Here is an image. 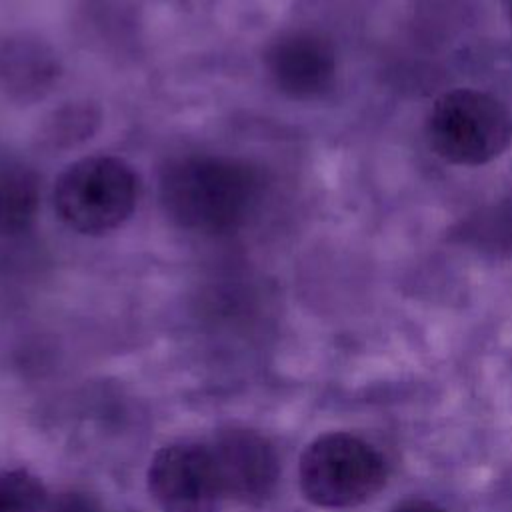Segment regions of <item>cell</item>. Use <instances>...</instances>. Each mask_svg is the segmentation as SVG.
I'll use <instances>...</instances> for the list:
<instances>
[{"mask_svg":"<svg viewBox=\"0 0 512 512\" xmlns=\"http://www.w3.org/2000/svg\"><path fill=\"white\" fill-rule=\"evenodd\" d=\"M262 194L260 172L240 158L192 154L170 162L160 178L168 218L184 230L226 234L238 230Z\"/></svg>","mask_w":512,"mask_h":512,"instance_id":"6da1fadb","label":"cell"},{"mask_svg":"<svg viewBox=\"0 0 512 512\" xmlns=\"http://www.w3.org/2000/svg\"><path fill=\"white\" fill-rule=\"evenodd\" d=\"M140 198L138 172L126 160L94 154L72 162L54 184V210L78 234L102 236L120 228Z\"/></svg>","mask_w":512,"mask_h":512,"instance_id":"7a4b0ae2","label":"cell"},{"mask_svg":"<svg viewBox=\"0 0 512 512\" xmlns=\"http://www.w3.org/2000/svg\"><path fill=\"white\" fill-rule=\"evenodd\" d=\"M432 150L456 166H482L506 152L512 142V112L476 88L440 94L426 118Z\"/></svg>","mask_w":512,"mask_h":512,"instance_id":"3957f363","label":"cell"},{"mask_svg":"<svg viewBox=\"0 0 512 512\" xmlns=\"http://www.w3.org/2000/svg\"><path fill=\"white\" fill-rule=\"evenodd\" d=\"M300 490L320 508H352L386 484V462L366 440L330 432L306 446L298 464Z\"/></svg>","mask_w":512,"mask_h":512,"instance_id":"277c9868","label":"cell"},{"mask_svg":"<svg viewBox=\"0 0 512 512\" xmlns=\"http://www.w3.org/2000/svg\"><path fill=\"white\" fill-rule=\"evenodd\" d=\"M148 490L162 512H220L224 490L208 444L174 442L150 460Z\"/></svg>","mask_w":512,"mask_h":512,"instance_id":"5b68a950","label":"cell"},{"mask_svg":"<svg viewBox=\"0 0 512 512\" xmlns=\"http://www.w3.org/2000/svg\"><path fill=\"white\" fill-rule=\"evenodd\" d=\"M224 496L262 504L276 488L280 462L274 446L256 430L228 428L208 444Z\"/></svg>","mask_w":512,"mask_h":512,"instance_id":"8992f818","label":"cell"},{"mask_svg":"<svg viewBox=\"0 0 512 512\" xmlns=\"http://www.w3.org/2000/svg\"><path fill=\"white\" fill-rule=\"evenodd\" d=\"M276 88L294 100H312L330 90L336 78L332 44L310 30H292L276 38L264 56Z\"/></svg>","mask_w":512,"mask_h":512,"instance_id":"52a82bcc","label":"cell"},{"mask_svg":"<svg viewBox=\"0 0 512 512\" xmlns=\"http://www.w3.org/2000/svg\"><path fill=\"white\" fill-rule=\"evenodd\" d=\"M58 78L60 60L44 40L20 34L0 44V84L14 100H40Z\"/></svg>","mask_w":512,"mask_h":512,"instance_id":"ba28073f","label":"cell"},{"mask_svg":"<svg viewBox=\"0 0 512 512\" xmlns=\"http://www.w3.org/2000/svg\"><path fill=\"white\" fill-rule=\"evenodd\" d=\"M40 206V180L24 164L0 166V236L30 230Z\"/></svg>","mask_w":512,"mask_h":512,"instance_id":"9c48e42d","label":"cell"},{"mask_svg":"<svg viewBox=\"0 0 512 512\" xmlns=\"http://www.w3.org/2000/svg\"><path fill=\"white\" fill-rule=\"evenodd\" d=\"M50 496L42 482L26 470L0 472V512H48Z\"/></svg>","mask_w":512,"mask_h":512,"instance_id":"30bf717a","label":"cell"},{"mask_svg":"<svg viewBox=\"0 0 512 512\" xmlns=\"http://www.w3.org/2000/svg\"><path fill=\"white\" fill-rule=\"evenodd\" d=\"M98 124V112L90 104H70L54 112L52 120H48L44 136L50 146L68 148L74 146L94 132Z\"/></svg>","mask_w":512,"mask_h":512,"instance_id":"8fae6325","label":"cell"},{"mask_svg":"<svg viewBox=\"0 0 512 512\" xmlns=\"http://www.w3.org/2000/svg\"><path fill=\"white\" fill-rule=\"evenodd\" d=\"M48 512H102V508L90 494L68 490L50 498Z\"/></svg>","mask_w":512,"mask_h":512,"instance_id":"7c38bea8","label":"cell"},{"mask_svg":"<svg viewBox=\"0 0 512 512\" xmlns=\"http://www.w3.org/2000/svg\"><path fill=\"white\" fill-rule=\"evenodd\" d=\"M392 512H448V510H444L438 504H432L428 500H408V502H402L400 506H396Z\"/></svg>","mask_w":512,"mask_h":512,"instance_id":"4fadbf2b","label":"cell"},{"mask_svg":"<svg viewBox=\"0 0 512 512\" xmlns=\"http://www.w3.org/2000/svg\"><path fill=\"white\" fill-rule=\"evenodd\" d=\"M506 6H508V14H510V18H512V0H506Z\"/></svg>","mask_w":512,"mask_h":512,"instance_id":"5bb4252c","label":"cell"}]
</instances>
